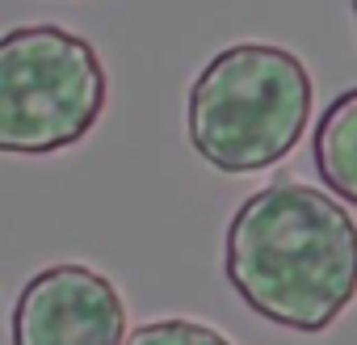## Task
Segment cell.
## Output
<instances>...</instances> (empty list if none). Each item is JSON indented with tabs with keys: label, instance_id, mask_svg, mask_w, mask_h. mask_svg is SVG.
<instances>
[{
	"label": "cell",
	"instance_id": "obj_5",
	"mask_svg": "<svg viewBox=\"0 0 357 345\" xmlns=\"http://www.w3.org/2000/svg\"><path fill=\"white\" fill-rule=\"evenodd\" d=\"M311 156H315L319 182L336 198L357 207V89L328 101L311 135Z\"/></svg>",
	"mask_w": 357,
	"mask_h": 345
},
{
	"label": "cell",
	"instance_id": "obj_1",
	"mask_svg": "<svg viewBox=\"0 0 357 345\" xmlns=\"http://www.w3.org/2000/svg\"><path fill=\"white\" fill-rule=\"evenodd\" d=\"M227 282L265 320L324 332L357 295V223L303 182H273L227 223Z\"/></svg>",
	"mask_w": 357,
	"mask_h": 345
},
{
	"label": "cell",
	"instance_id": "obj_7",
	"mask_svg": "<svg viewBox=\"0 0 357 345\" xmlns=\"http://www.w3.org/2000/svg\"><path fill=\"white\" fill-rule=\"evenodd\" d=\"M353 17H357V0H353Z\"/></svg>",
	"mask_w": 357,
	"mask_h": 345
},
{
	"label": "cell",
	"instance_id": "obj_3",
	"mask_svg": "<svg viewBox=\"0 0 357 345\" xmlns=\"http://www.w3.org/2000/svg\"><path fill=\"white\" fill-rule=\"evenodd\" d=\"M109 80L89 38L63 26H13L0 38V147L51 156L105 114Z\"/></svg>",
	"mask_w": 357,
	"mask_h": 345
},
{
	"label": "cell",
	"instance_id": "obj_2",
	"mask_svg": "<svg viewBox=\"0 0 357 345\" xmlns=\"http://www.w3.org/2000/svg\"><path fill=\"white\" fill-rule=\"evenodd\" d=\"M311 72L294 51L236 43L190 85V143L219 172H261L294 152L311 118Z\"/></svg>",
	"mask_w": 357,
	"mask_h": 345
},
{
	"label": "cell",
	"instance_id": "obj_6",
	"mask_svg": "<svg viewBox=\"0 0 357 345\" xmlns=\"http://www.w3.org/2000/svg\"><path fill=\"white\" fill-rule=\"evenodd\" d=\"M126 345H236V341H227L211 324H198V320H185V316H168V320L139 324L126 337Z\"/></svg>",
	"mask_w": 357,
	"mask_h": 345
},
{
	"label": "cell",
	"instance_id": "obj_4",
	"mask_svg": "<svg viewBox=\"0 0 357 345\" xmlns=\"http://www.w3.org/2000/svg\"><path fill=\"white\" fill-rule=\"evenodd\" d=\"M118 286L80 261L38 270L13 303V345H126Z\"/></svg>",
	"mask_w": 357,
	"mask_h": 345
}]
</instances>
